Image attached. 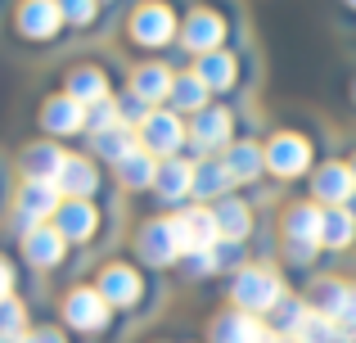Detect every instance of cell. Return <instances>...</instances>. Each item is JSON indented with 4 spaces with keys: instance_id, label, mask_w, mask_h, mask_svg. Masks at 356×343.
<instances>
[{
    "instance_id": "cell-26",
    "label": "cell",
    "mask_w": 356,
    "mask_h": 343,
    "mask_svg": "<svg viewBox=\"0 0 356 343\" xmlns=\"http://www.w3.org/2000/svg\"><path fill=\"white\" fill-rule=\"evenodd\" d=\"M352 168H343V163H330V168H321L316 172V199H325V203H343V199H352Z\"/></svg>"
},
{
    "instance_id": "cell-1",
    "label": "cell",
    "mask_w": 356,
    "mask_h": 343,
    "mask_svg": "<svg viewBox=\"0 0 356 343\" xmlns=\"http://www.w3.org/2000/svg\"><path fill=\"white\" fill-rule=\"evenodd\" d=\"M63 194L54 181H23L14 194V230L23 235V230L32 226H45V221H54V212H59Z\"/></svg>"
},
{
    "instance_id": "cell-35",
    "label": "cell",
    "mask_w": 356,
    "mask_h": 343,
    "mask_svg": "<svg viewBox=\"0 0 356 343\" xmlns=\"http://www.w3.org/2000/svg\"><path fill=\"white\" fill-rule=\"evenodd\" d=\"M113 104H118V122H122V127H131V131H136V127L145 122L149 113H154V109H149V104H145L140 95H131V90H127L122 99H113Z\"/></svg>"
},
{
    "instance_id": "cell-19",
    "label": "cell",
    "mask_w": 356,
    "mask_h": 343,
    "mask_svg": "<svg viewBox=\"0 0 356 343\" xmlns=\"http://www.w3.org/2000/svg\"><path fill=\"white\" fill-rule=\"evenodd\" d=\"M226 136H230V113H226V109H203V113L194 118V127H190V141L199 145L203 154H208V150H221V145H226Z\"/></svg>"
},
{
    "instance_id": "cell-7",
    "label": "cell",
    "mask_w": 356,
    "mask_h": 343,
    "mask_svg": "<svg viewBox=\"0 0 356 343\" xmlns=\"http://www.w3.org/2000/svg\"><path fill=\"white\" fill-rule=\"evenodd\" d=\"M284 298V289H280V280L270 271H239L235 276V303L239 312H270L275 303Z\"/></svg>"
},
{
    "instance_id": "cell-41",
    "label": "cell",
    "mask_w": 356,
    "mask_h": 343,
    "mask_svg": "<svg viewBox=\"0 0 356 343\" xmlns=\"http://www.w3.org/2000/svg\"><path fill=\"white\" fill-rule=\"evenodd\" d=\"M352 181H356V159H352Z\"/></svg>"
},
{
    "instance_id": "cell-39",
    "label": "cell",
    "mask_w": 356,
    "mask_h": 343,
    "mask_svg": "<svg viewBox=\"0 0 356 343\" xmlns=\"http://www.w3.org/2000/svg\"><path fill=\"white\" fill-rule=\"evenodd\" d=\"M14 280H18V276H14V262H9V257L0 253V303L14 298Z\"/></svg>"
},
{
    "instance_id": "cell-11",
    "label": "cell",
    "mask_w": 356,
    "mask_h": 343,
    "mask_svg": "<svg viewBox=\"0 0 356 343\" xmlns=\"http://www.w3.org/2000/svg\"><path fill=\"white\" fill-rule=\"evenodd\" d=\"M63 163H68V154L59 150V141H32V145H23V154H18L23 181H54V176L63 172Z\"/></svg>"
},
{
    "instance_id": "cell-13",
    "label": "cell",
    "mask_w": 356,
    "mask_h": 343,
    "mask_svg": "<svg viewBox=\"0 0 356 343\" xmlns=\"http://www.w3.org/2000/svg\"><path fill=\"white\" fill-rule=\"evenodd\" d=\"M181 226V239H185V253H208V248L221 244V230H217V217L208 208H190L176 217Z\"/></svg>"
},
{
    "instance_id": "cell-34",
    "label": "cell",
    "mask_w": 356,
    "mask_h": 343,
    "mask_svg": "<svg viewBox=\"0 0 356 343\" xmlns=\"http://www.w3.org/2000/svg\"><path fill=\"white\" fill-rule=\"evenodd\" d=\"M235 181V176L226 172V163H203V168H194V194H226V185Z\"/></svg>"
},
{
    "instance_id": "cell-20",
    "label": "cell",
    "mask_w": 356,
    "mask_h": 343,
    "mask_svg": "<svg viewBox=\"0 0 356 343\" xmlns=\"http://www.w3.org/2000/svg\"><path fill=\"white\" fill-rule=\"evenodd\" d=\"M154 190L163 194V199H185V194H194V168L181 159H163L158 163V176H154Z\"/></svg>"
},
{
    "instance_id": "cell-4",
    "label": "cell",
    "mask_w": 356,
    "mask_h": 343,
    "mask_svg": "<svg viewBox=\"0 0 356 343\" xmlns=\"http://www.w3.org/2000/svg\"><path fill=\"white\" fill-rule=\"evenodd\" d=\"M18 248H23L27 266H36V271H54V266L63 262V253H68V239L54 230V221H45V226H32L18 235Z\"/></svg>"
},
{
    "instance_id": "cell-28",
    "label": "cell",
    "mask_w": 356,
    "mask_h": 343,
    "mask_svg": "<svg viewBox=\"0 0 356 343\" xmlns=\"http://www.w3.org/2000/svg\"><path fill=\"white\" fill-rule=\"evenodd\" d=\"M167 99H172V109H181V113H203V104H208V86L190 72V77L172 81V95H167Z\"/></svg>"
},
{
    "instance_id": "cell-9",
    "label": "cell",
    "mask_w": 356,
    "mask_h": 343,
    "mask_svg": "<svg viewBox=\"0 0 356 343\" xmlns=\"http://www.w3.org/2000/svg\"><path fill=\"white\" fill-rule=\"evenodd\" d=\"M54 230H59L68 244H86L99 230V208L90 199H63L59 212H54Z\"/></svg>"
},
{
    "instance_id": "cell-38",
    "label": "cell",
    "mask_w": 356,
    "mask_h": 343,
    "mask_svg": "<svg viewBox=\"0 0 356 343\" xmlns=\"http://www.w3.org/2000/svg\"><path fill=\"white\" fill-rule=\"evenodd\" d=\"M23 343H68V339H63V330H54V326H32L23 335Z\"/></svg>"
},
{
    "instance_id": "cell-36",
    "label": "cell",
    "mask_w": 356,
    "mask_h": 343,
    "mask_svg": "<svg viewBox=\"0 0 356 343\" xmlns=\"http://www.w3.org/2000/svg\"><path fill=\"white\" fill-rule=\"evenodd\" d=\"M108 127H122V122H118V104H113V99H99V104H90V109H86V131L99 136V131H108Z\"/></svg>"
},
{
    "instance_id": "cell-29",
    "label": "cell",
    "mask_w": 356,
    "mask_h": 343,
    "mask_svg": "<svg viewBox=\"0 0 356 343\" xmlns=\"http://www.w3.org/2000/svg\"><path fill=\"white\" fill-rule=\"evenodd\" d=\"M293 339H298V343H352L348 330H339L330 317H321V312H307L302 330H298Z\"/></svg>"
},
{
    "instance_id": "cell-33",
    "label": "cell",
    "mask_w": 356,
    "mask_h": 343,
    "mask_svg": "<svg viewBox=\"0 0 356 343\" xmlns=\"http://www.w3.org/2000/svg\"><path fill=\"white\" fill-rule=\"evenodd\" d=\"M261 163H266V154H261L257 145H235V150L226 154V172L235 176V181H252V176L261 172Z\"/></svg>"
},
{
    "instance_id": "cell-22",
    "label": "cell",
    "mask_w": 356,
    "mask_h": 343,
    "mask_svg": "<svg viewBox=\"0 0 356 343\" xmlns=\"http://www.w3.org/2000/svg\"><path fill=\"white\" fill-rule=\"evenodd\" d=\"M68 95L77 99V104H86V109L99 104V99H113V95H108V77L99 68H90V63L68 72Z\"/></svg>"
},
{
    "instance_id": "cell-5",
    "label": "cell",
    "mask_w": 356,
    "mask_h": 343,
    "mask_svg": "<svg viewBox=\"0 0 356 343\" xmlns=\"http://www.w3.org/2000/svg\"><path fill=\"white\" fill-rule=\"evenodd\" d=\"M185 145V127L176 113H163V109H154V113L140 122V150L158 154V159H176V150Z\"/></svg>"
},
{
    "instance_id": "cell-17",
    "label": "cell",
    "mask_w": 356,
    "mask_h": 343,
    "mask_svg": "<svg viewBox=\"0 0 356 343\" xmlns=\"http://www.w3.org/2000/svg\"><path fill=\"white\" fill-rule=\"evenodd\" d=\"M307 159H312V150H307L302 136H275L266 150V168L280 172V176H298L307 172Z\"/></svg>"
},
{
    "instance_id": "cell-6",
    "label": "cell",
    "mask_w": 356,
    "mask_h": 343,
    "mask_svg": "<svg viewBox=\"0 0 356 343\" xmlns=\"http://www.w3.org/2000/svg\"><path fill=\"white\" fill-rule=\"evenodd\" d=\"M41 131H45V141L86 131V104H77L68 90H63V95H50L41 104Z\"/></svg>"
},
{
    "instance_id": "cell-32",
    "label": "cell",
    "mask_w": 356,
    "mask_h": 343,
    "mask_svg": "<svg viewBox=\"0 0 356 343\" xmlns=\"http://www.w3.org/2000/svg\"><path fill=\"white\" fill-rule=\"evenodd\" d=\"M212 217H217V230L226 239H243V235H248V208H243L239 199H221L217 208H212Z\"/></svg>"
},
{
    "instance_id": "cell-15",
    "label": "cell",
    "mask_w": 356,
    "mask_h": 343,
    "mask_svg": "<svg viewBox=\"0 0 356 343\" xmlns=\"http://www.w3.org/2000/svg\"><path fill=\"white\" fill-rule=\"evenodd\" d=\"M172 27H176V18H172V9H167V5H140L136 14H131V36H136L140 45L172 41Z\"/></svg>"
},
{
    "instance_id": "cell-37",
    "label": "cell",
    "mask_w": 356,
    "mask_h": 343,
    "mask_svg": "<svg viewBox=\"0 0 356 343\" xmlns=\"http://www.w3.org/2000/svg\"><path fill=\"white\" fill-rule=\"evenodd\" d=\"M54 5H59L63 23H77V27H86L90 18H95V0H54Z\"/></svg>"
},
{
    "instance_id": "cell-21",
    "label": "cell",
    "mask_w": 356,
    "mask_h": 343,
    "mask_svg": "<svg viewBox=\"0 0 356 343\" xmlns=\"http://www.w3.org/2000/svg\"><path fill=\"white\" fill-rule=\"evenodd\" d=\"M221 36H226V27H221L217 14H208V9H199V14H190V23H185V45L199 54H212L221 45Z\"/></svg>"
},
{
    "instance_id": "cell-2",
    "label": "cell",
    "mask_w": 356,
    "mask_h": 343,
    "mask_svg": "<svg viewBox=\"0 0 356 343\" xmlns=\"http://www.w3.org/2000/svg\"><path fill=\"white\" fill-rule=\"evenodd\" d=\"M113 321V308L99 298L95 285H77V289L63 294V326L77 330V335H99Z\"/></svg>"
},
{
    "instance_id": "cell-27",
    "label": "cell",
    "mask_w": 356,
    "mask_h": 343,
    "mask_svg": "<svg viewBox=\"0 0 356 343\" xmlns=\"http://www.w3.org/2000/svg\"><path fill=\"white\" fill-rule=\"evenodd\" d=\"M194 77H199L208 90H226L230 81H235V59L221 54V50H212V54H203V59H199V72H194Z\"/></svg>"
},
{
    "instance_id": "cell-18",
    "label": "cell",
    "mask_w": 356,
    "mask_h": 343,
    "mask_svg": "<svg viewBox=\"0 0 356 343\" xmlns=\"http://www.w3.org/2000/svg\"><path fill=\"white\" fill-rule=\"evenodd\" d=\"M172 72L163 68V63H140L136 72H131V95H140L145 104H158V99L172 95Z\"/></svg>"
},
{
    "instance_id": "cell-23",
    "label": "cell",
    "mask_w": 356,
    "mask_h": 343,
    "mask_svg": "<svg viewBox=\"0 0 356 343\" xmlns=\"http://www.w3.org/2000/svg\"><path fill=\"white\" fill-rule=\"evenodd\" d=\"M321 221L325 212L316 203H302V208L289 212V239L298 244V253H307V244H321Z\"/></svg>"
},
{
    "instance_id": "cell-31",
    "label": "cell",
    "mask_w": 356,
    "mask_h": 343,
    "mask_svg": "<svg viewBox=\"0 0 356 343\" xmlns=\"http://www.w3.org/2000/svg\"><path fill=\"white\" fill-rule=\"evenodd\" d=\"M352 235H356V221H352L348 208H330V212H325V221H321V244L343 248V244H352Z\"/></svg>"
},
{
    "instance_id": "cell-30",
    "label": "cell",
    "mask_w": 356,
    "mask_h": 343,
    "mask_svg": "<svg viewBox=\"0 0 356 343\" xmlns=\"http://www.w3.org/2000/svg\"><path fill=\"white\" fill-rule=\"evenodd\" d=\"M27 330H32V321H27L23 298H5L0 303V343H23Z\"/></svg>"
},
{
    "instance_id": "cell-3",
    "label": "cell",
    "mask_w": 356,
    "mask_h": 343,
    "mask_svg": "<svg viewBox=\"0 0 356 343\" xmlns=\"http://www.w3.org/2000/svg\"><path fill=\"white\" fill-rule=\"evenodd\" d=\"M136 248H140V257H145L149 266H172L176 257L185 253V239H181V226H176V217L172 221H149L145 230H140V239H136Z\"/></svg>"
},
{
    "instance_id": "cell-14",
    "label": "cell",
    "mask_w": 356,
    "mask_h": 343,
    "mask_svg": "<svg viewBox=\"0 0 356 343\" xmlns=\"http://www.w3.org/2000/svg\"><path fill=\"white\" fill-rule=\"evenodd\" d=\"M54 185H59L63 199H90L99 190V168L90 159H81V154H68V163L54 176Z\"/></svg>"
},
{
    "instance_id": "cell-16",
    "label": "cell",
    "mask_w": 356,
    "mask_h": 343,
    "mask_svg": "<svg viewBox=\"0 0 356 343\" xmlns=\"http://www.w3.org/2000/svg\"><path fill=\"white\" fill-rule=\"evenodd\" d=\"M212 339H217V343H275V335H270L257 317H248V312H230V317H221L217 326H212Z\"/></svg>"
},
{
    "instance_id": "cell-24",
    "label": "cell",
    "mask_w": 356,
    "mask_h": 343,
    "mask_svg": "<svg viewBox=\"0 0 356 343\" xmlns=\"http://www.w3.org/2000/svg\"><path fill=\"white\" fill-rule=\"evenodd\" d=\"M113 168H118V181L127 185V190H145V185H154V176H158V163H154L149 150H131L122 163H113Z\"/></svg>"
},
{
    "instance_id": "cell-10",
    "label": "cell",
    "mask_w": 356,
    "mask_h": 343,
    "mask_svg": "<svg viewBox=\"0 0 356 343\" xmlns=\"http://www.w3.org/2000/svg\"><path fill=\"white\" fill-rule=\"evenodd\" d=\"M316 312L330 317L339 330L356 335V289H352V285H339V280L316 285Z\"/></svg>"
},
{
    "instance_id": "cell-42",
    "label": "cell",
    "mask_w": 356,
    "mask_h": 343,
    "mask_svg": "<svg viewBox=\"0 0 356 343\" xmlns=\"http://www.w3.org/2000/svg\"><path fill=\"white\" fill-rule=\"evenodd\" d=\"M352 5H356V0H352Z\"/></svg>"
},
{
    "instance_id": "cell-12",
    "label": "cell",
    "mask_w": 356,
    "mask_h": 343,
    "mask_svg": "<svg viewBox=\"0 0 356 343\" xmlns=\"http://www.w3.org/2000/svg\"><path fill=\"white\" fill-rule=\"evenodd\" d=\"M14 27L27 36V41H50L54 32L63 27V14L54 0H23L14 14Z\"/></svg>"
},
{
    "instance_id": "cell-25",
    "label": "cell",
    "mask_w": 356,
    "mask_h": 343,
    "mask_svg": "<svg viewBox=\"0 0 356 343\" xmlns=\"http://www.w3.org/2000/svg\"><path fill=\"white\" fill-rule=\"evenodd\" d=\"M90 150H95L99 159H108V163H122L131 150H140V136L131 131V127H108V131L90 136Z\"/></svg>"
},
{
    "instance_id": "cell-40",
    "label": "cell",
    "mask_w": 356,
    "mask_h": 343,
    "mask_svg": "<svg viewBox=\"0 0 356 343\" xmlns=\"http://www.w3.org/2000/svg\"><path fill=\"white\" fill-rule=\"evenodd\" d=\"M348 212H352V221H356V190H352V199H348Z\"/></svg>"
},
{
    "instance_id": "cell-8",
    "label": "cell",
    "mask_w": 356,
    "mask_h": 343,
    "mask_svg": "<svg viewBox=\"0 0 356 343\" xmlns=\"http://www.w3.org/2000/svg\"><path fill=\"white\" fill-rule=\"evenodd\" d=\"M95 289H99V298H104L108 308H136L140 294H145V285H140L136 266H127V262H108L104 271H99Z\"/></svg>"
}]
</instances>
